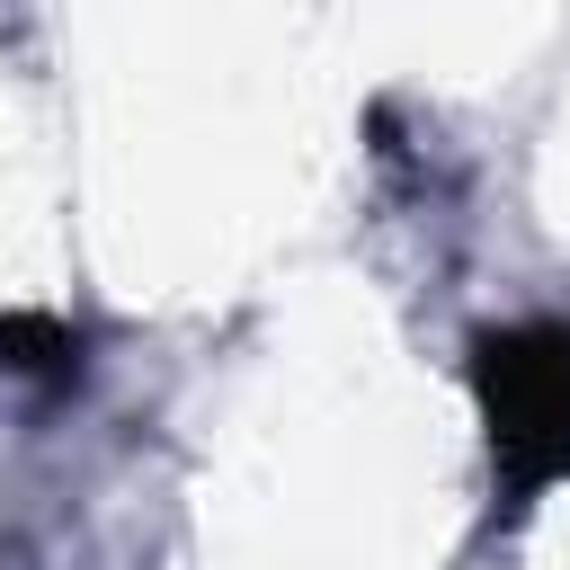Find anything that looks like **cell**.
Returning <instances> with one entry per match:
<instances>
[{"mask_svg": "<svg viewBox=\"0 0 570 570\" xmlns=\"http://www.w3.org/2000/svg\"><path fill=\"white\" fill-rule=\"evenodd\" d=\"M463 374L481 401L499 517H525L552 481H570V321L543 312V321L472 330Z\"/></svg>", "mask_w": 570, "mask_h": 570, "instance_id": "6da1fadb", "label": "cell"}, {"mask_svg": "<svg viewBox=\"0 0 570 570\" xmlns=\"http://www.w3.org/2000/svg\"><path fill=\"white\" fill-rule=\"evenodd\" d=\"M0 383L71 392L80 383V330L53 312H0Z\"/></svg>", "mask_w": 570, "mask_h": 570, "instance_id": "7a4b0ae2", "label": "cell"}]
</instances>
